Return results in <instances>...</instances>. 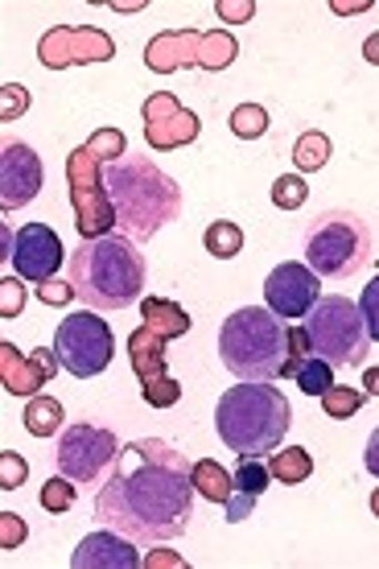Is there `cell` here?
Instances as JSON below:
<instances>
[{
  "label": "cell",
  "instance_id": "cell-1",
  "mask_svg": "<svg viewBox=\"0 0 379 569\" xmlns=\"http://www.w3.org/2000/svg\"><path fill=\"white\" fill-rule=\"evenodd\" d=\"M195 462L161 438L128 441L96 496V520L137 545L178 541L195 516Z\"/></svg>",
  "mask_w": 379,
  "mask_h": 569
},
{
  "label": "cell",
  "instance_id": "cell-2",
  "mask_svg": "<svg viewBox=\"0 0 379 569\" xmlns=\"http://www.w3.org/2000/svg\"><path fill=\"white\" fill-rule=\"evenodd\" d=\"M144 277H149V269H144V257L137 252V240L124 231H112V236L79 243L67 281L74 284V293L83 298L87 310L120 313L141 301Z\"/></svg>",
  "mask_w": 379,
  "mask_h": 569
},
{
  "label": "cell",
  "instance_id": "cell-3",
  "mask_svg": "<svg viewBox=\"0 0 379 569\" xmlns=\"http://www.w3.org/2000/svg\"><path fill=\"white\" fill-rule=\"evenodd\" d=\"M103 186L116 207V228L132 240H149L182 214V186L161 173L149 157H120L103 166Z\"/></svg>",
  "mask_w": 379,
  "mask_h": 569
},
{
  "label": "cell",
  "instance_id": "cell-4",
  "mask_svg": "<svg viewBox=\"0 0 379 569\" xmlns=\"http://www.w3.org/2000/svg\"><path fill=\"white\" fill-rule=\"evenodd\" d=\"M289 426H293L289 400L272 380H256V385L239 380L215 405V429L227 450H236L239 458H265L281 450Z\"/></svg>",
  "mask_w": 379,
  "mask_h": 569
},
{
  "label": "cell",
  "instance_id": "cell-5",
  "mask_svg": "<svg viewBox=\"0 0 379 569\" xmlns=\"http://www.w3.org/2000/svg\"><path fill=\"white\" fill-rule=\"evenodd\" d=\"M219 359L236 380H281L289 359V327L268 306H243L219 327Z\"/></svg>",
  "mask_w": 379,
  "mask_h": 569
},
{
  "label": "cell",
  "instance_id": "cell-6",
  "mask_svg": "<svg viewBox=\"0 0 379 569\" xmlns=\"http://www.w3.org/2000/svg\"><path fill=\"white\" fill-rule=\"evenodd\" d=\"M371 257V231L355 211H326L306 231V264L318 277L347 281Z\"/></svg>",
  "mask_w": 379,
  "mask_h": 569
},
{
  "label": "cell",
  "instance_id": "cell-7",
  "mask_svg": "<svg viewBox=\"0 0 379 569\" xmlns=\"http://www.w3.org/2000/svg\"><path fill=\"white\" fill-rule=\"evenodd\" d=\"M306 335L313 356L326 359L330 368H359L371 351V335L359 313V301L351 298H318V306L306 313Z\"/></svg>",
  "mask_w": 379,
  "mask_h": 569
},
{
  "label": "cell",
  "instance_id": "cell-8",
  "mask_svg": "<svg viewBox=\"0 0 379 569\" xmlns=\"http://www.w3.org/2000/svg\"><path fill=\"white\" fill-rule=\"evenodd\" d=\"M239 54V42L227 29H211V33H198V29H166L149 38L144 46V62L157 74H173L182 67H198V71H223L231 67Z\"/></svg>",
  "mask_w": 379,
  "mask_h": 569
},
{
  "label": "cell",
  "instance_id": "cell-9",
  "mask_svg": "<svg viewBox=\"0 0 379 569\" xmlns=\"http://www.w3.org/2000/svg\"><path fill=\"white\" fill-rule=\"evenodd\" d=\"M103 157L96 153V144L87 141L67 157V182H71V207H74V228L83 240H99L116 231V207L108 199L103 186Z\"/></svg>",
  "mask_w": 379,
  "mask_h": 569
},
{
  "label": "cell",
  "instance_id": "cell-10",
  "mask_svg": "<svg viewBox=\"0 0 379 569\" xmlns=\"http://www.w3.org/2000/svg\"><path fill=\"white\" fill-rule=\"evenodd\" d=\"M54 351H58V359H62V368L71 371L74 380H91V376H99L116 356L112 327L99 318V310L67 313V318L58 322Z\"/></svg>",
  "mask_w": 379,
  "mask_h": 569
},
{
  "label": "cell",
  "instance_id": "cell-11",
  "mask_svg": "<svg viewBox=\"0 0 379 569\" xmlns=\"http://www.w3.org/2000/svg\"><path fill=\"white\" fill-rule=\"evenodd\" d=\"M120 441H116L112 429H99V426H67L62 429V438H58V475H67L74 483H99V479H108L116 467V458H120Z\"/></svg>",
  "mask_w": 379,
  "mask_h": 569
},
{
  "label": "cell",
  "instance_id": "cell-12",
  "mask_svg": "<svg viewBox=\"0 0 379 569\" xmlns=\"http://www.w3.org/2000/svg\"><path fill=\"white\" fill-rule=\"evenodd\" d=\"M128 359H132V371H137V380H141L144 405L173 409V405L182 400V385L166 371V339L153 335L144 322L128 335Z\"/></svg>",
  "mask_w": 379,
  "mask_h": 569
},
{
  "label": "cell",
  "instance_id": "cell-13",
  "mask_svg": "<svg viewBox=\"0 0 379 569\" xmlns=\"http://www.w3.org/2000/svg\"><path fill=\"white\" fill-rule=\"evenodd\" d=\"M38 58H42V67H50V71H67V67L116 58V42L96 26H58L38 42Z\"/></svg>",
  "mask_w": 379,
  "mask_h": 569
},
{
  "label": "cell",
  "instance_id": "cell-14",
  "mask_svg": "<svg viewBox=\"0 0 379 569\" xmlns=\"http://www.w3.org/2000/svg\"><path fill=\"white\" fill-rule=\"evenodd\" d=\"M141 116H144V141H149V149H157V153H173V149L198 141V132H202L198 116L190 112V108H182L178 96H169V91L149 96Z\"/></svg>",
  "mask_w": 379,
  "mask_h": 569
},
{
  "label": "cell",
  "instance_id": "cell-15",
  "mask_svg": "<svg viewBox=\"0 0 379 569\" xmlns=\"http://www.w3.org/2000/svg\"><path fill=\"white\" fill-rule=\"evenodd\" d=\"M318 293H322L318 272L309 269V264H297V260L272 269L265 281V306L277 318H306L318 306Z\"/></svg>",
  "mask_w": 379,
  "mask_h": 569
},
{
  "label": "cell",
  "instance_id": "cell-16",
  "mask_svg": "<svg viewBox=\"0 0 379 569\" xmlns=\"http://www.w3.org/2000/svg\"><path fill=\"white\" fill-rule=\"evenodd\" d=\"M58 368H62V359L50 347L21 356L13 342H0V385L9 397H38L42 385H50L58 376Z\"/></svg>",
  "mask_w": 379,
  "mask_h": 569
},
{
  "label": "cell",
  "instance_id": "cell-17",
  "mask_svg": "<svg viewBox=\"0 0 379 569\" xmlns=\"http://www.w3.org/2000/svg\"><path fill=\"white\" fill-rule=\"evenodd\" d=\"M42 190V157L33 153L29 144L9 141L0 153V207L4 211H21L38 199Z\"/></svg>",
  "mask_w": 379,
  "mask_h": 569
},
{
  "label": "cell",
  "instance_id": "cell-18",
  "mask_svg": "<svg viewBox=\"0 0 379 569\" xmlns=\"http://www.w3.org/2000/svg\"><path fill=\"white\" fill-rule=\"evenodd\" d=\"M13 269L21 281H33V284H46L54 281L58 264H62V240H58L54 228H46V223H26V228L17 231V243H13Z\"/></svg>",
  "mask_w": 379,
  "mask_h": 569
},
{
  "label": "cell",
  "instance_id": "cell-19",
  "mask_svg": "<svg viewBox=\"0 0 379 569\" xmlns=\"http://www.w3.org/2000/svg\"><path fill=\"white\" fill-rule=\"evenodd\" d=\"M74 569H137L144 566L141 553H137V541L116 532V528H99V532H87L83 541L74 545L71 553Z\"/></svg>",
  "mask_w": 379,
  "mask_h": 569
},
{
  "label": "cell",
  "instance_id": "cell-20",
  "mask_svg": "<svg viewBox=\"0 0 379 569\" xmlns=\"http://www.w3.org/2000/svg\"><path fill=\"white\" fill-rule=\"evenodd\" d=\"M141 318H144V327L153 330V335H161L166 342L182 339L186 330H190V322H195L178 301H169V298H144Z\"/></svg>",
  "mask_w": 379,
  "mask_h": 569
},
{
  "label": "cell",
  "instance_id": "cell-21",
  "mask_svg": "<svg viewBox=\"0 0 379 569\" xmlns=\"http://www.w3.org/2000/svg\"><path fill=\"white\" fill-rule=\"evenodd\" d=\"M268 470H272V479H277V483L297 487L313 475V455H309L306 446H281V450H272V455H268Z\"/></svg>",
  "mask_w": 379,
  "mask_h": 569
},
{
  "label": "cell",
  "instance_id": "cell-22",
  "mask_svg": "<svg viewBox=\"0 0 379 569\" xmlns=\"http://www.w3.org/2000/svg\"><path fill=\"white\" fill-rule=\"evenodd\" d=\"M195 487L202 499H211V503H227L231 491H236V479L227 475L215 458H198L195 462Z\"/></svg>",
  "mask_w": 379,
  "mask_h": 569
},
{
  "label": "cell",
  "instance_id": "cell-23",
  "mask_svg": "<svg viewBox=\"0 0 379 569\" xmlns=\"http://www.w3.org/2000/svg\"><path fill=\"white\" fill-rule=\"evenodd\" d=\"M26 429L33 438H50L62 429V405L54 397H29L26 405Z\"/></svg>",
  "mask_w": 379,
  "mask_h": 569
},
{
  "label": "cell",
  "instance_id": "cell-24",
  "mask_svg": "<svg viewBox=\"0 0 379 569\" xmlns=\"http://www.w3.org/2000/svg\"><path fill=\"white\" fill-rule=\"evenodd\" d=\"M202 243H207V252L219 260H231L243 252V228L239 223H231V219H215L211 228H207V236H202Z\"/></svg>",
  "mask_w": 379,
  "mask_h": 569
},
{
  "label": "cell",
  "instance_id": "cell-25",
  "mask_svg": "<svg viewBox=\"0 0 379 569\" xmlns=\"http://www.w3.org/2000/svg\"><path fill=\"white\" fill-rule=\"evenodd\" d=\"M293 161L301 173L322 170L326 161H330V137H326V132H301V141H297V149H293Z\"/></svg>",
  "mask_w": 379,
  "mask_h": 569
},
{
  "label": "cell",
  "instance_id": "cell-26",
  "mask_svg": "<svg viewBox=\"0 0 379 569\" xmlns=\"http://www.w3.org/2000/svg\"><path fill=\"white\" fill-rule=\"evenodd\" d=\"M318 400H322V413L335 417V421H347V417H355L363 409V392L347 385H330Z\"/></svg>",
  "mask_w": 379,
  "mask_h": 569
},
{
  "label": "cell",
  "instance_id": "cell-27",
  "mask_svg": "<svg viewBox=\"0 0 379 569\" xmlns=\"http://www.w3.org/2000/svg\"><path fill=\"white\" fill-rule=\"evenodd\" d=\"M297 388H301V392H306V397H322L326 388L335 385V368H330V363H326V359H318V356H309L306 363H301V368H297Z\"/></svg>",
  "mask_w": 379,
  "mask_h": 569
},
{
  "label": "cell",
  "instance_id": "cell-28",
  "mask_svg": "<svg viewBox=\"0 0 379 569\" xmlns=\"http://www.w3.org/2000/svg\"><path fill=\"white\" fill-rule=\"evenodd\" d=\"M231 132H236L239 141H260L268 132V112L260 103H239L236 112H231Z\"/></svg>",
  "mask_w": 379,
  "mask_h": 569
},
{
  "label": "cell",
  "instance_id": "cell-29",
  "mask_svg": "<svg viewBox=\"0 0 379 569\" xmlns=\"http://www.w3.org/2000/svg\"><path fill=\"white\" fill-rule=\"evenodd\" d=\"M74 499H79V491H74V479H67V475H54V479H46V487H42V508L50 516L71 512Z\"/></svg>",
  "mask_w": 379,
  "mask_h": 569
},
{
  "label": "cell",
  "instance_id": "cell-30",
  "mask_svg": "<svg viewBox=\"0 0 379 569\" xmlns=\"http://www.w3.org/2000/svg\"><path fill=\"white\" fill-rule=\"evenodd\" d=\"M309 199V186L301 173H281L277 182H272V202L281 207V211H297V207H306Z\"/></svg>",
  "mask_w": 379,
  "mask_h": 569
},
{
  "label": "cell",
  "instance_id": "cell-31",
  "mask_svg": "<svg viewBox=\"0 0 379 569\" xmlns=\"http://www.w3.org/2000/svg\"><path fill=\"white\" fill-rule=\"evenodd\" d=\"M236 491H248V496H260L268 487V479H272V470H268V462H260V458H239L236 467Z\"/></svg>",
  "mask_w": 379,
  "mask_h": 569
},
{
  "label": "cell",
  "instance_id": "cell-32",
  "mask_svg": "<svg viewBox=\"0 0 379 569\" xmlns=\"http://www.w3.org/2000/svg\"><path fill=\"white\" fill-rule=\"evenodd\" d=\"M313 356V347H309V335L306 327H289V359H285V371H281V380H293L297 368L306 363V359Z\"/></svg>",
  "mask_w": 379,
  "mask_h": 569
},
{
  "label": "cell",
  "instance_id": "cell-33",
  "mask_svg": "<svg viewBox=\"0 0 379 569\" xmlns=\"http://www.w3.org/2000/svg\"><path fill=\"white\" fill-rule=\"evenodd\" d=\"M29 479V462L13 450L0 455V491H17V487Z\"/></svg>",
  "mask_w": 379,
  "mask_h": 569
},
{
  "label": "cell",
  "instance_id": "cell-34",
  "mask_svg": "<svg viewBox=\"0 0 379 569\" xmlns=\"http://www.w3.org/2000/svg\"><path fill=\"white\" fill-rule=\"evenodd\" d=\"M26 310V284L17 277H4L0 281V318H21Z\"/></svg>",
  "mask_w": 379,
  "mask_h": 569
},
{
  "label": "cell",
  "instance_id": "cell-35",
  "mask_svg": "<svg viewBox=\"0 0 379 569\" xmlns=\"http://www.w3.org/2000/svg\"><path fill=\"white\" fill-rule=\"evenodd\" d=\"M29 108V91L21 83H4L0 87V120H17V116Z\"/></svg>",
  "mask_w": 379,
  "mask_h": 569
},
{
  "label": "cell",
  "instance_id": "cell-36",
  "mask_svg": "<svg viewBox=\"0 0 379 569\" xmlns=\"http://www.w3.org/2000/svg\"><path fill=\"white\" fill-rule=\"evenodd\" d=\"M359 313L367 322V335L379 342V277L371 284H363V298H359Z\"/></svg>",
  "mask_w": 379,
  "mask_h": 569
},
{
  "label": "cell",
  "instance_id": "cell-37",
  "mask_svg": "<svg viewBox=\"0 0 379 569\" xmlns=\"http://www.w3.org/2000/svg\"><path fill=\"white\" fill-rule=\"evenodd\" d=\"M74 298H79V293H74L71 281H46V284H38V301H46V306H71Z\"/></svg>",
  "mask_w": 379,
  "mask_h": 569
},
{
  "label": "cell",
  "instance_id": "cell-38",
  "mask_svg": "<svg viewBox=\"0 0 379 569\" xmlns=\"http://www.w3.org/2000/svg\"><path fill=\"white\" fill-rule=\"evenodd\" d=\"M252 508H256V496H248V491H231V499L223 503V520L227 525H243L248 516H252Z\"/></svg>",
  "mask_w": 379,
  "mask_h": 569
},
{
  "label": "cell",
  "instance_id": "cell-39",
  "mask_svg": "<svg viewBox=\"0 0 379 569\" xmlns=\"http://www.w3.org/2000/svg\"><path fill=\"white\" fill-rule=\"evenodd\" d=\"M26 520H17L13 512H0V549H17L26 541Z\"/></svg>",
  "mask_w": 379,
  "mask_h": 569
},
{
  "label": "cell",
  "instance_id": "cell-40",
  "mask_svg": "<svg viewBox=\"0 0 379 569\" xmlns=\"http://www.w3.org/2000/svg\"><path fill=\"white\" fill-rule=\"evenodd\" d=\"M215 13L223 17V21H252L256 17V4L252 0H219V4H215Z\"/></svg>",
  "mask_w": 379,
  "mask_h": 569
},
{
  "label": "cell",
  "instance_id": "cell-41",
  "mask_svg": "<svg viewBox=\"0 0 379 569\" xmlns=\"http://www.w3.org/2000/svg\"><path fill=\"white\" fill-rule=\"evenodd\" d=\"M144 566L157 569V566H173V569H186V561L178 553H169V549H157V553L144 557Z\"/></svg>",
  "mask_w": 379,
  "mask_h": 569
},
{
  "label": "cell",
  "instance_id": "cell-42",
  "mask_svg": "<svg viewBox=\"0 0 379 569\" xmlns=\"http://www.w3.org/2000/svg\"><path fill=\"white\" fill-rule=\"evenodd\" d=\"M363 462H367V470H371V475L379 479V429L371 433V438H367V455H363Z\"/></svg>",
  "mask_w": 379,
  "mask_h": 569
},
{
  "label": "cell",
  "instance_id": "cell-43",
  "mask_svg": "<svg viewBox=\"0 0 379 569\" xmlns=\"http://www.w3.org/2000/svg\"><path fill=\"white\" fill-rule=\"evenodd\" d=\"M363 58H367V62H376V67H379V33H371V38H367V42H363Z\"/></svg>",
  "mask_w": 379,
  "mask_h": 569
},
{
  "label": "cell",
  "instance_id": "cell-44",
  "mask_svg": "<svg viewBox=\"0 0 379 569\" xmlns=\"http://www.w3.org/2000/svg\"><path fill=\"white\" fill-rule=\"evenodd\" d=\"M330 9H335V13H363V9H367V0H355V4H342V0H335Z\"/></svg>",
  "mask_w": 379,
  "mask_h": 569
},
{
  "label": "cell",
  "instance_id": "cell-45",
  "mask_svg": "<svg viewBox=\"0 0 379 569\" xmlns=\"http://www.w3.org/2000/svg\"><path fill=\"white\" fill-rule=\"evenodd\" d=\"M363 385H367V392H371V397H379V368H371L363 376Z\"/></svg>",
  "mask_w": 379,
  "mask_h": 569
},
{
  "label": "cell",
  "instance_id": "cell-46",
  "mask_svg": "<svg viewBox=\"0 0 379 569\" xmlns=\"http://www.w3.org/2000/svg\"><path fill=\"white\" fill-rule=\"evenodd\" d=\"M371 512L379 516V487H376V496H371Z\"/></svg>",
  "mask_w": 379,
  "mask_h": 569
}]
</instances>
